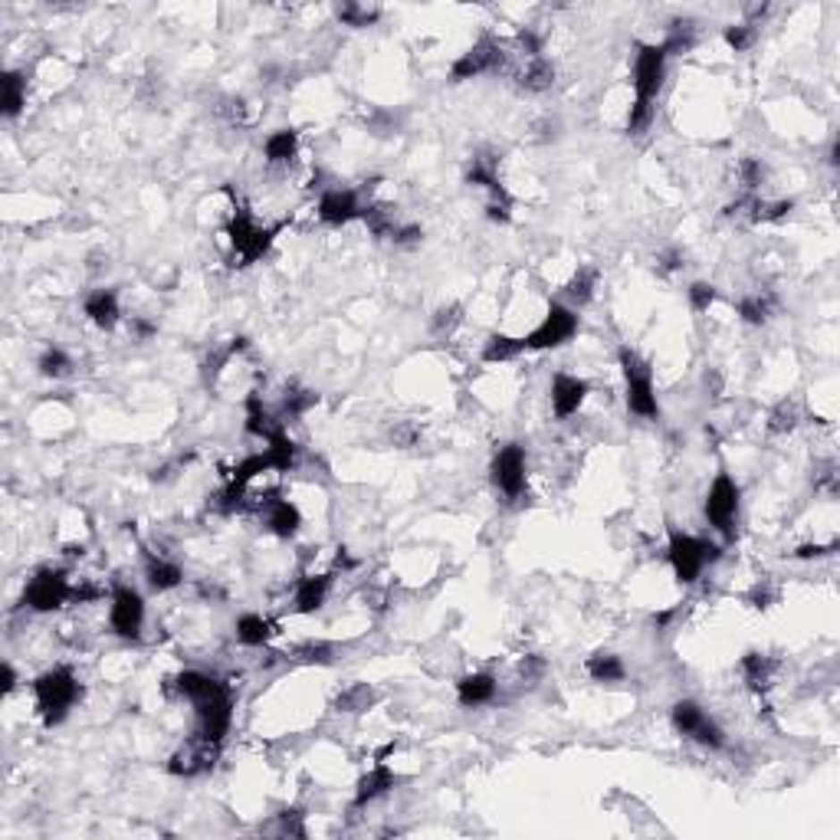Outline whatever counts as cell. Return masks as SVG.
<instances>
[{"mask_svg":"<svg viewBox=\"0 0 840 840\" xmlns=\"http://www.w3.org/2000/svg\"><path fill=\"white\" fill-rule=\"evenodd\" d=\"M33 696H37V709H40L43 722L53 729V725H60V722L70 716L72 706L80 702L82 686L70 666H53V670L40 673V676L33 680Z\"/></svg>","mask_w":840,"mask_h":840,"instance_id":"1","label":"cell"},{"mask_svg":"<svg viewBox=\"0 0 840 840\" xmlns=\"http://www.w3.org/2000/svg\"><path fill=\"white\" fill-rule=\"evenodd\" d=\"M617 361H621L624 381H627V411L643 417V420H657V417H660V401H657V385H653L650 361H643V358L627 345L617 352Z\"/></svg>","mask_w":840,"mask_h":840,"instance_id":"2","label":"cell"},{"mask_svg":"<svg viewBox=\"0 0 840 840\" xmlns=\"http://www.w3.org/2000/svg\"><path fill=\"white\" fill-rule=\"evenodd\" d=\"M273 237H276V230L259 227L243 204H233V214L227 220V240L230 247H233V259H240L237 267L259 263L269 253V247H273Z\"/></svg>","mask_w":840,"mask_h":840,"instance_id":"3","label":"cell"},{"mask_svg":"<svg viewBox=\"0 0 840 840\" xmlns=\"http://www.w3.org/2000/svg\"><path fill=\"white\" fill-rule=\"evenodd\" d=\"M666 558H670V568H673V574H676V581L692 584L702 574L706 564H712L719 558V545L706 542V539H696V535H686V532H680V529H670Z\"/></svg>","mask_w":840,"mask_h":840,"instance_id":"4","label":"cell"},{"mask_svg":"<svg viewBox=\"0 0 840 840\" xmlns=\"http://www.w3.org/2000/svg\"><path fill=\"white\" fill-rule=\"evenodd\" d=\"M578 335V312L564 302H552L545 318L525 335V352H548V348H562L564 342H572Z\"/></svg>","mask_w":840,"mask_h":840,"instance_id":"5","label":"cell"},{"mask_svg":"<svg viewBox=\"0 0 840 840\" xmlns=\"http://www.w3.org/2000/svg\"><path fill=\"white\" fill-rule=\"evenodd\" d=\"M663 80H666V53L653 43H643L637 47V60H633V92L637 99L633 106H650L657 102L663 89Z\"/></svg>","mask_w":840,"mask_h":840,"instance_id":"6","label":"cell"},{"mask_svg":"<svg viewBox=\"0 0 840 840\" xmlns=\"http://www.w3.org/2000/svg\"><path fill=\"white\" fill-rule=\"evenodd\" d=\"M72 588L76 584H70V578L63 572L40 568L30 578V584L23 588V607H30L37 614H50L56 607H63L66 601H72Z\"/></svg>","mask_w":840,"mask_h":840,"instance_id":"7","label":"cell"},{"mask_svg":"<svg viewBox=\"0 0 840 840\" xmlns=\"http://www.w3.org/2000/svg\"><path fill=\"white\" fill-rule=\"evenodd\" d=\"M505 63H509V53H505L503 43L496 37H483L450 66V76H454V82L476 80V76H486V72L505 70Z\"/></svg>","mask_w":840,"mask_h":840,"instance_id":"8","label":"cell"},{"mask_svg":"<svg viewBox=\"0 0 840 840\" xmlns=\"http://www.w3.org/2000/svg\"><path fill=\"white\" fill-rule=\"evenodd\" d=\"M706 519L712 529H719L725 539H735V519H739V483L729 473L712 479L706 496Z\"/></svg>","mask_w":840,"mask_h":840,"instance_id":"9","label":"cell"},{"mask_svg":"<svg viewBox=\"0 0 840 840\" xmlns=\"http://www.w3.org/2000/svg\"><path fill=\"white\" fill-rule=\"evenodd\" d=\"M220 759V742L204 739V735H194L181 745L174 755L168 759V775L174 778H198V775H208Z\"/></svg>","mask_w":840,"mask_h":840,"instance_id":"10","label":"cell"},{"mask_svg":"<svg viewBox=\"0 0 840 840\" xmlns=\"http://www.w3.org/2000/svg\"><path fill=\"white\" fill-rule=\"evenodd\" d=\"M109 624L112 631L125 637V641H139L141 627H145V601L141 594L129 584H119L112 591V607H109Z\"/></svg>","mask_w":840,"mask_h":840,"instance_id":"11","label":"cell"},{"mask_svg":"<svg viewBox=\"0 0 840 840\" xmlns=\"http://www.w3.org/2000/svg\"><path fill=\"white\" fill-rule=\"evenodd\" d=\"M489 473H493V483L499 493H505L509 499H519L525 493V450L519 444L499 446Z\"/></svg>","mask_w":840,"mask_h":840,"instance_id":"12","label":"cell"},{"mask_svg":"<svg viewBox=\"0 0 840 840\" xmlns=\"http://www.w3.org/2000/svg\"><path fill=\"white\" fill-rule=\"evenodd\" d=\"M243 509H253L257 515H263L269 525V532L279 535V539H293V535L299 532V525H302V513H299L289 499H279L276 493L257 496V499L247 503Z\"/></svg>","mask_w":840,"mask_h":840,"instance_id":"13","label":"cell"},{"mask_svg":"<svg viewBox=\"0 0 840 840\" xmlns=\"http://www.w3.org/2000/svg\"><path fill=\"white\" fill-rule=\"evenodd\" d=\"M194 709H198L200 735L214 742H224V735L230 732V722H233V696H230L227 686L220 692H214V696H208L204 702H194Z\"/></svg>","mask_w":840,"mask_h":840,"instance_id":"14","label":"cell"},{"mask_svg":"<svg viewBox=\"0 0 840 840\" xmlns=\"http://www.w3.org/2000/svg\"><path fill=\"white\" fill-rule=\"evenodd\" d=\"M361 210H365V204H361L355 191L332 188L318 198V220L328 224V227H345L352 220H361Z\"/></svg>","mask_w":840,"mask_h":840,"instance_id":"15","label":"cell"},{"mask_svg":"<svg viewBox=\"0 0 840 840\" xmlns=\"http://www.w3.org/2000/svg\"><path fill=\"white\" fill-rule=\"evenodd\" d=\"M588 381L584 378H574V375H564V371H558V375L552 378V411L558 420H568L572 414H578V407L584 404V397H588Z\"/></svg>","mask_w":840,"mask_h":840,"instance_id":"16","label":"cell"},{"mask_svg":"<svg viewBox=\"0 0 840 840\" xmlns=\"http://www.w3.org/2000/svg\"><path fill=\"white\" fill-rule=\"evenodd\" d=\"M513 80L522 92H535L539 96V92L552 89L555 63L545 60V56H522V63L513 70Z\"/></svg>","mask_w":840,"mask_h":840,"instance_id":"17","label":"cell"},{"mask_svg":"<svg viewBox=\"0 0 840 840\" xmlns=\"http://www.w3.org/2000/svg\"><path fill=\"white\" fill-rule=\"evenodd\" d=\"M397 785V775L391 768H387L385 761H378L375 768L368 771V775H361L358 778V788H355V808H365V804H371V801L385 798L387 791Z\"/></svg>","mask_w":840,"mask_h":840,"instance_id":"18","label":"cell"},{"mask_svg":"<svg viewBox=\"0 0 840 840\" xmlns=\"http://www.w3.org/2000/svg\"><path fill=\"white\" fill-rule=\"evenodd\" d=\"M82 309H86V316H89L99 328H106V332L119 326V318H122L115 289H92L89 296H86V302H82Z\"/></svg>","mask_w":840,"mask_h":840,"instance_id":"19","label":"cell"},{"mask_svg":"<svg viewBox=\"0 0 840 840\" xmlns=\"http://www.w3.org/2000/svg\"><path fill=\"white\" fill-rule=\"evenodd\" d=\"M496 690H499V683H496L489 673H470V676H463V680L456 683V700H460V706H466V709H476V706L493 702Z\"/></svg>","mask_w":840,"mask_h":840,"instance_id":"20","label":"cell"},{"mask_svg":"<svg viewBox=\"0 0 840 840\" xmlns=\"http://www.w3.org/2000/svg\"><path fill=\"white\" fill-rule=\"evenodd\" d=\"M328 588H332V578H328V574H306V578H299L296 598H293L296 614H316L318 607L326 604Z\"/></svg>","mask_w":840,"mask_h":840,"instance_id":"21","label":"cell"},{"mask_svg":"<svg viewBox=\"0 0 840 840\" xmlns=\"http://www.w3.org/2000/svg\"><path fill=\"white\" fill-rule=\"evenodd\" d=\"M174 690L191 702H204L208 696H214V692L224 690V683L214 680V676H208V673H200V670H184V673L174 676Z\"/></svg>","mask_w":840,"mask_h":840,"instance_id":"22","label":"cell"},{"mask_svg":"<svg viewBox=\"0 0 840 840\" xmlns=\"http://www.w3.org/2000/svg\"><path fill=\"white\" fill-rule=\"evenodd\" d=\"M739 666H742V676H745V683H749L755 692L768 690L771 680H775V670H778V663L771 660V657H765V653H759V650L745 653Z\"/></svg>","mask_w":840,"mask_h":840,"instance_id":"23","label":"cell"},{"mask_svg":"<svg viewBox=\"0 0 840 840\" xmlns=\"http://www.w3.org/2000/svg\"><path fill=\"white\" fill-rule=\"evenodd\" d=\"M23 106H27V76L13 70L4 72V80H0V112L7 119H17Z\"/></svg>","mask_w":840,"mask_h":840,"instance_id":"24","label":"cell"},{"mask_svg":"<svg viewBox=\"0 0 840 840\" xmlns=\"http://www.w3.org/2000/svg\"><path fill=\"white\" fill-rule=\"evenodd\" d=\"M279 430H283V420H276V417L269 414L267 407H263V397L253 391V395L247 397V434L259 437V440H269V437H276Z\"/></svg>","mask_w":840,"mask_h":840,"instance_id":"25","label":"cell"},{"mask_svg":"<svg viewBox=\"0 0 840 840\" xmlns=\"http://www.w3.org/2000/svg\"><path fill=\"white\" fill-rule=\"evenodd\" d=\"M594 289H598V269L578 267L574 269V276L564 283V299H568V306L578 312V309L588 306V302L594 299Z\"/></svg>","mask_w":840,"mask_h":840,"instance_id":"26","label":"cell"},{"mask_svg":"<svg viewBox=\"0 0 840 840\" xmlns=\"http://www.w3.org/2000/svg\"><path fill=\"white\" fill-rule=\"evenodd\" d=\"M696 37H700L696 21L676 17V21L670 23V30H666V40L660 43V50L666 53V56H683V53H690L692 47H696Z\"/></svg>","mask_w":840,"mask_h":840,"instance_id":"27","label":"cell"},{"mask_svg":"<svg viewBox=\"0 0 840 840\" xmlns=\"http://www.w3.org/2000/svg\"><path fill=\"white\" fill-rule=\"evenodd\" d=\"M145 578H148V584L155 588V591H174V588L184 581V572H181V564L168 562V558L148 555V562H145Z\"/></svg>","mask_w":840,"mask_h":840,"instance_id":"28","label":"cell"},{"mask_svg":"<svg viewBox=\"0 0 840 840\" xmlns=\"http://www.w3.org/2000/svg\"><path fill=\"white\" fill-rule=\"evenodd\" d=\"M466 184H476V188H486V191L503 188V184H499V158H496L493 151H479V155L470 161Z\"/></svg>","mask_w":840,"mask_h":840,"instance_id":"29","label":"cell"},{"mask_svg":"<svg viewBox=\"0 0 840 840\" xmlns=\"http://www.w3.org/2000/svg\"><path fill=\"white\" fill-rule=\"evenodd\" d=\"M299 151V132L296 129H276L263 145V155H267L269 165H286V161L296 158Z\"/></svg>","mask_w":840,"mask_h":840,"instance_id":"30","label":"cell"},{"mask_svg":"<svg viewBox=\"0 0 840 840\" xmlns=\"http://www.w3.org/2000/svg\"><path fill=\"white\" fill-rule=\"evenodd\" d=\"M375 690L368 686V683H352L348 690L338 692L335 700V709L338 712H348V716H361V712H368L371 706H375Z\"/></svg>","mask_w":840,"mask_h":840,"instance_id":"31","label":"cell"},{"mask_svg":"<svg viewBox=\"0 0 840 840\" xmlns=\"http://www.w3.org/2000/svg\"><path fill=\"white\" fill-rule=\"evenodd\" d=\"M361 220H365L368 230H371L375 237H381V240H395L397 230H401L395 208H381V204H368V208L361 210Z\"/></svg>","mask_w":840,"mask_h":840,"instance_id":"32","label":"cell"},{"mask_svg":"<svg viewBox=\"0 0 840 840\" xmlns=\"http://www.w3.org/2000/svg\"><path fill=\"white\" fill-rule=\"evenodd\" d=\"M525 352V338L513 335H489V342L483 345V361L486 365H503V361H513Z\"/></svg>","mask_w":840,"mask_h":840,"instance_id":"33","label":"cell"},{"mask_svg":"<svg viewBox=\"0 0 840 840\" xmlns=\"http://www.w3.org/2000/svg\"><path fill=\"white\" fill-rule=\"evenodd\" d=\"M588 676H591L594 683H621L624 676H627V670H624V660L617 653L601 650L588 660Z\"/></svg>","mask_w":840,"mask_h":840,"instance_id":"34","label":"cell"},{"mask_svg":"<svg viewBox=\"0 0 840 840\" xmlns=\"http://www.w3.org/2000/svg\"><path fill=\"white\" fill-rule=\"evenodd\" d=\"M771 312H775V296H768V293H755V296L739 299V316L749 326H765Z\"/></svg>","mask_w":840,"mask_h":840,"instance_id":"35","label":"cell"},{"mask_svg":"<svg viewBox=\"0 0 840 840\" xmlns=\"http://www.w3.org/2000/svg\"><path fill=\"white\" fill-rule=\"evenodd\" d=\"M273 637V627H269L267 617H259V614H243L237 621V641L243 643V647H263V643Z\"/></svg>","mask_w":840,"mask_h":840,"instance_id":"36","label":"cell"},{"mask_svg":"<svg viewBox=\"0 0 840 840\" xmlns=\"http://www.w3.org/2000/svg\"><path fill=\"white\" fill-rule=\"evenodd\" d=\"M267 454H269V463H273V470L276 473H289L293 466H296V444L289 440L286 430H279L276 437H269L267 440Z\"/></svg>","mask_w":840,"mask_h":840,"instance_id":"37","label":"cell"},{"mask_svg":"<svg viewBox=\"0 0 840 840\" xmlns=\"http://www.w3.org/2000/svg\"><path fill=\"white\" fill-rule=\"evenodd\" d=\"M267 470H273V463H269V454L263 450V454H253V456H247V460H240V463L230 470L227 483L243 486V489H247V486L253 483L259 473H267Z\"/></svg>","mask_w":840,"mask_h":840,"instance_id":"38","label":"cell"},{"mask_svg":"<svg viewBox=\"0 0 840 840\" xmlns=\"http://www.w3.org/2000/svg\"><path fill=\"white\" fill-rule=\"evenodd\" d=\"M289 657L296 663H306V666H328V663L335 660V647L326 641H306V643H299V647H293Z\"/></svg>","mask_w":840,"mask_h":840,"instance_id":"39","label":"cell"},{"mask_svg":"<svg viewBox=\"0 0 840 840\" xmlns=\"http://www.w3.org/2000/svg\"><path fill=\"white\" fill-rule=\"evenodd\" d=\"M801 424V407H798V401H778V404L771 407V414H768V430L771 434H791L794 427Z\"/></svg>","mask_w":840,"mask_h":840,"instance_id":"40","label":"cell"},{"mask_svg":"<svg viewBox=\"0 0 840 840\" xmlns=\"http://www.w3.org/2000/svg\"><path fill=\"white\" fill-rule=\"evenodd\" d=\"M702 719H706V712L700 709V702L680 700L673 706V729L680 732V735H692V732L700 729Z\"/></svg>","mask_w":840,"mask_h":840,"instance_id":"41","label":"cell"},{"mask_svg":"<svg viewBox=\"0 0 840 840\" xmlns=\"http://www.w3.org/2000/svg\"><path fill=\"white\" fill-rule=\"evenodd\" d=\"M37 368H40L43 378H66L72 371V358L63 348H47L40 361H37Z\"/></svg>","mask_w":840,"mask_h":840,"instance_id":"42","label":"cell"},{"mask_svg":"<svg viewBox=\"0 0 840 840\" xmlns=\"http://www.w3.org/2000/svg\"><path fill=\"white\" fill-rule=\"evenodd\" d=\"M318 404V395L309 391V387H289L286 397H283V417H302L309 407Z\"/></svg>","mask_w":840,"mask_h":840,"instance_id":"43","label":"cell"},{"mask_svg":"<svg viewBox=\"0 0 840 840\" xmlns=\"http://www.w3.org/2000/svg\"><path fill=\"white\" fill-rule=\"evenodd\" d=\"M273 830H276L279 837H296V840H306L309 837L306 824H302V810H299V808H289V810H283V814H276V824H273Z\"/></svg>","mask_w":840,"mask_h":840,"instance_id":"44","label":"cell"},{"mask_svg":"<svg viewBox=\"0 0 840 840\" xmlns=\"http://www.w3.org/2000/svg\"><path fill=\"white\" fill-rule=\"evenodd\" d=\"M460 322H463V306H456V302L454 306H440L434 312V318H430V332L444 338V335H450Z\"/></svg>","mask_w":840,"mask_h":840,"instance_id":"45","label":"cell"},{"mask_svg":"<svg viewBox=\"0 0 840 840\" xmlns=\"http://www.w3.org/2000/svg\"><path fill=\"white\" fill-rule=\"evenodd\" d=\"M486 217L493 220V224H509V220H513V198H509V191H505V188L489 191Z\"/></svg>","mask_w":840,"mask_h":840,"instance_id":"46","label":"cell"},{"mask_svg":"<svg viewBox=\"0 0 840 840\" xmlns=\"http://www.w3.org/2000/svg\"><path fill=\"white\" fill-rule=\"evenodd\" d=\"M335 13L345 27H371V23L378 21L375 7H361V4H342Z\"/></svg>","mask_w":840,"mask_h":840,"instance_id":"47","label":"cell"},{"mask_svg":"<svg viewBox=\"0 0 840 840\" xmlns=\"http://www.w3.org/2000/svg\"><path fill=\"white\" fill-rule=\"evenodd\" d=\"M722 37H725V43H729L735 53H745L751 43H755V37H759V33H755V23L745 21V23H732V27H725V33H722Z\"/></svg>","mask_w":840,"mask_h":840,"instance_id":"48","label":"cell"},{"mask_svg":"<svg viewBox=\"0 0 840 840\" xmlns=\"http://www.w3.org/2000/svg\"><path fill=\"white\" fill-rule=\"evenodd\" d=\"M739 181L749 194H755V191L765 184V165H761L759 158H742L739 161Z\"/></svg>","mask_w":840,"mask_h":840,"instance_id":"49","label":"cell"},{"mask_svg":"<svg viewBox=\"0 0 840 840\" xmlns=\"http://www.w3.org/2000/svg\"><path fill=\"white\" fill-rule=\"evenodd\" d=\"M387 440H391L395 446H401V450H411V446L420 444V427H417L414 420H401V424L391 427Z\"/></svg>","mask_w":840,"mask_h":840,"instance_id":"50","label":"cell"},{"mask_svg":"<svg viewBox=\"0 0 840 840\" xmlns=\"http://www.w3.org/2000/svg\"><path fill=\"white\" fill-rule=\"evenodd\" d=\"M745 601H749V607H755V611H768L771 604L778 601V591H775V584H771L768 578H761V581L745 594Z\"/></svg>","mask_w":840,"mask_h":840,"instance_id":"51","label":"cell"},{"mask_svg":"<svg viewBox=\"0 0 840 840\" xmlns=\"http://www.w3.org/2000/svg\"><path fill=\"white\" fill-rule=\"evenodd\" d=\"M217 112H220V119L230 122V125H247V99H240V96L220 99Z\"/></svg>","mask_w":840,"mask_h":840,"instance_id":"52","label":"cell"},{"mask_svg":"<svg viewBox=\"0 0 840 840\" xmlns=\"http://www.w3.org/2000/svg\"><path fill=\"white\" fill-rule=\"evenodd\" d=\"M690 739H696L700 745H706V749H722V745H725V732H722L719 725L706 716V719L700 722V729L692 732Z\"/></svg>","mask_w":840,"mask_h":840,"instance_id":"53","label":"cell"},{"mask_svg":"<svg viewBox=\"0 0 840 840\" xmlns=\"http://www.w3.org/2000/svg\"><path fill=\"white\" fill-rule=\"evenodd\" d=\"M690 306H692V312H709V306L719 299V293H716V286L712 283H692L690 289Z\"/></svg>","mask_w":840,"mask_h":840,"instance_id":"54","label":"cell"},{"mask_svg":"<svg viewBox=\"0 0 840 840\" xmlns=\"http://www.w3.org/2000/svg\"><path fill=\"white\" fill-rule=\"evenodd\" d=\"M230 358H233V348H230V345L227 348H214V352L208 355V361H204V378H208V381H214V378L224 371V365H227Z\"/></svg>","mask_w":840,"mask_h":840,"instance_id":"55","label":"cell"},{"mask_svg":"<svg viewBox=\"0 0 840 840\" xmlns=\"http://www.w3.org/2000/svg\"><path fill=\"white\" fill-rule=\"evenodd\" d=\"M837 552V542L830 545H814V542H804L794 548V558H801V562H810V558H824V555Z\"/></svg>","mask_w":840,"mask_h":840,"instance_id":"56","label":"cell"},{"mask_svg":"<svg viewBox=\"0 0 840 840\" xmlns=\"http://www.w3.org/2000/svg\"><path fill=\"white\" fill-rule=\"evenodd\" d=\"M519 673H522V680L525 683H535V680H542V673H545V660L542 657H525L522 663H519Z\"/></svg>","mask_w":840,"mask_h":840,"instance_id":"57","label":"cell"},{"mask_svg":"<svg viewBox=\"0 0 840 840\" xmlns=\"http://www.w3.org/2000/svg\"><path fill=\"white\" fill-rule=\"evenodd\" d=\"M683 259L686 257H683L680 250H663L660 257H657V267H660L663 273H676V269L683 267Z\"/></svg>","mask_w":840,"mask_h":840,"instance_id":"58","label":"cell"},{"mask_svg":"<svg viewBox=\"0 0 840 840\" xmlns=\"http://www.w3.org/2000/svg\"><path fill=\"white\" fill-rule=\"evenodd\" d=\"M420 237H424V230L417 227V224H401L395 243H397V247H411V243H417Z\"/></svg>","mask_w":840,"mask_h":840,"instance_id":"59","label":"cell"},{"mask_svg":"<svg viewBox=\"0 0 840 840\" xmlns=\"http://www.w3.org/2000/svg\"><path fill=\"white\" fill-rule=\"evenodd\" d=\"M129 332H132L135 338H141V342H145V338H151L155 332H158V326H155V322H145V318H132V322H129Z\"/></svg>","mask_w":840,"mask_h":840,"instance_id":"60","label":"cell"},{"mask_svg":"<svg viewBox=\"0 0 840 840\" xmlns=\"http://www.w3.org/2000/svg\"><path fill=\"white\" fill-rule=\"evenodd\" d=\"M0 690H4V692L17 690V673H13L11 663H4V666H0Z\"/></svg>","mask_w":840,"mask_h":840,"instance_id":"61","label":"cell"},{"mask_svg":"<svg viewBox=\"0 0 840 840\" xmlns=\"http://www.w3.org/2000/svg\"><path fill=\"white\" fill-rule=\"evenodd\" d=\"M706 391H709L712 397L722 395V375L716 371V368H709V371H706Z\"/></svg>","mask_w":840,"mask_h":840,"instance_id":"62","label":"cell"}]
</instances>
